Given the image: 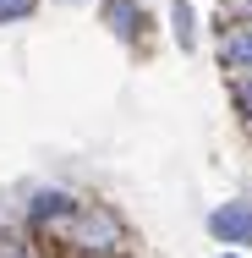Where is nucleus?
Here are the masks:
<instances>
[{"mask_svg": "<svg viewBox=\"0 0 252 258\" xmlns=\"http://www.w3.org/2000/svg\"><path fill=\"white\" fill-rule=\"evenodd\" d=\"M60 236H71V247H82V253H115L121 242H126V225H121V214H110L104 204H77L71 209V220L60 225Z\"/></svg>", "mask_w": 252, "mask_h": 258, "instance_id": "1", "label": "nucleus"}, {"mask_svg": "<svg viewBox=\"0 0 252 258\" xmlns=\"http://www.w3.org/2000/svg\"><path fill=\"white\" fill-rule=\"evenodd\" d=\"M208 231H214L225 247H252V198H236V204L214 209V214H208Z\"/></svg>", "mask_w": 252, "mask_h": 258, "instance_id": "2", "label": "nucleus"}, {"mask_svg": "<svg viewBox=\"0 0 252 258\" xmlns=\"http://www.w3.org/2000/svg\"><path fill=\"white\" fill-rule=\"evenodd\" d=\"M219 66L230 72H252V22H236L219 33Z\"/></svg>", "mask_w": 252, "mask_h": 258, "instance_id": "3", "label": "nucleus"}, {"mask_svg": "<svg viewBox=\"0 0 252 258\" xmlns=\"http://www.w3.org/2000/svg\"><path fill=\"white\" fill-rule=\"evenodd\" d=\"M71 209H77V198H71V192H39V198H33V209H28V220H33V225H50V231H60V225H66V220H71Z\"/></svg>", "mask_w": 252, "mask_h": 258, "instance_id": "4", "label": "nucleus"}, {"mask_svg": "<svg viewBox=\"0 0 252 258\" xmlns=\"http://www.w3.org/2000/svg\"><path fill=\"white\" fill-rule=\"evenodd\" d=\"M99 17H104V28L115 39H137V28H143V6L137 0H104Z\"/></svg>", "mask_w": 252, "mask_h": 258, "instance_id": "5", "label": "nucleus"}, {"mask_svg": "<svg viewBox=\"0 0 252 258\" xmlns=\"http://www.w3.org/2000/svg\"><path fill=\"white\" fill-rule=\"evenodd\" d=\"M170 22H176L181 50H192V6H187V0H170Z\"/></svg>", "mask_w": 252, "mask_h": 258, "instance_id": "6", "label": "nucleus"}, {"mask_svg": "<svg viewBox=\"0 0 252 258\" xmlns=\"http://www.w3.org/2000/svg\"><path fill=\"white\" fill-rule=\"evenodd\" d=\"M33 6L39 0H0V22H22V17H33Z\"/></svg>", "mask_w": 252, "mask_h": 258, "instance_id": "7", "label": "nucleus"}, {"mask_svg": "<svg viewBox=\"0 0 252 258\" xmlns=\"http://www.w3.org/2000/svg\"><path fill=\"white\" fill-rule=\"evenodd\" d=\"M236 110H241V115L252 121V72L241 77V83H236Z\"/></svg>", "mask_w": 252, "mask_h": 258, "instance_id": "8", "label": "nucleus"}, {"mask_svg": "<svg viewBox=\"0 0 252 258\" xmlns=\"http://www.w3.org/2000/svg\"><path fill=\"white\" fill-rule=\"evenodd\" d=\"M219 6H230V11H252V0H219Z\"/></svg>", "mask_w": 252, "mask_h": 258, "instance_id": "9", "label": "nucleus"}, {"mask_svg": "<svg viewBox=\"0 0 252 258\" xmlns=\"http://www.w3.org/2000/svg\"><path fill=\"white\" fill-rule=\"evenodd\" d=\"M6 258H28V253H6Z\"/></svg>", "mask_w": 252, "mask_h": 258, "instance_id": "10", "label": "nucleus"}, {"mask_svg": "<svg viewBox=\"0 0 252 258\" xmlns=\"http://www.w3.org/2000/svg\"><path fill=\"white\" fill-rule=\"evenodd\" d=\"M230 258H236V253H230Z\"/></svg>", "mask_w": 252, "mask_h": 258, "instance_id": "11", "label": "nucleus"}]
</instances>
